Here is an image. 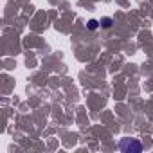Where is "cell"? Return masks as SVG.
<instances>
[{"label": "cell", "mask_w": 153, "mask_h": 153, "mask_svg": "<svg viewBox=\"0 0 153 153\" xmlns=\"http://www.w3.org/2000/svg\"><path fill=\"white\" fill-rule=\"evenodd\" d=\"M119 148H121V151H140L142 144L139 140H135V139H123Z\"/></svg>", "instance_id": "obj_1"}, {"label": "cell", "mask_w": 153, "mask_h": 153, "mask_svg": "<svg viewBox=\"0 0 153 153\" xmlns=\"http://www.w3.org/2000/svg\"><path fill=\"white\" fill-rule=\"evenodd\" d=\"M97 27H99V22H97V20H90V22H88V29H90V31H96Z\"/></svg>", "instance_id": "obj_2"}, {"label": "cell", "mask_w": 153, "mask_h": 153, "mask_svg": "<svg viewBox=\"0 0 153 153\" xmlns=\"http://www.w3.org/2000/svg\"><path fill=\"white\" fill-rule=\"evenodd\" d=\"M110 25H112V20L110 18H105L103 20V27H110Z\"/></svg>", "instance_id": "obj_3"}]
</instances>
